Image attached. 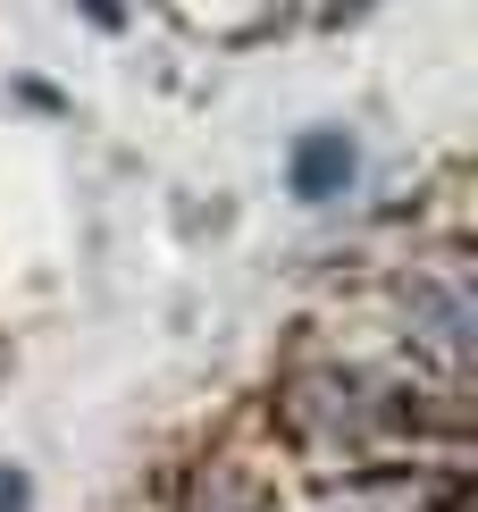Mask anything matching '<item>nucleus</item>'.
Instances as JSON below:
<instances>
[{
    "instance_id": "f257e3e1",
    "label": "nucleus",
    "mask_w": 478,
    "mask_h": 512,
    "mask_svg": "<svg viewBox=\"0 0 478 512\" xmlns=\"http://www.w3.org/2000/svg\"><path fill=\"white\" fill-rule=\"evenodd\" d=\"M378 387L369 378H344V370H311L294 387V420L311 437H369V420H378V403H369Z\"/></svg>"
},
{
    "instance_id": "f03ea898",
    "label": "nucleus",
    "mask_w": 478,
    "mask_h": 512,
    "mask_svg": "<svg viewBox=\"0 0 478 512\" xmlns=\"http://www.w3.org/2000/svg\"><path fill=\"white\" fill-rule=\"evenodd\" d=\"M411 311H420V345L428 353L470 361V294L462 286H420V294H411Z\"/></svg>"
},
{
    "instance_id": "7ed1b4c3",
    "label": "nucleus",
    "mask_w": 478,
    "mask_h": 512,
    "mask_svg": "<svg viewBox=\"0 0 478 512\" xmlns=\"http://www.w3.org/2000/svg\"><path fill=\"white\" fill-rule=\"evenodd\" d=\"M344 185H353V143L344 135H302L294 143V194L328 202V194H344Z\"/></svg>"
},
{
    "instance_id": "20e7f679",
    "label": "nucleus",
    "mask_w": 478,
    "mask_h": 512,
    "mask_svg": "<svg viewBox=\"0 0 478 512\" xmlns=\"http://www.w3.org/2000/svg\"><path fill=\"white\" fill-rule=\"evenodd\" d=\"M344 9H361V0H344Z\"/></svg>"
}]
</instances>
